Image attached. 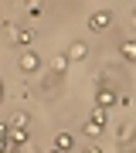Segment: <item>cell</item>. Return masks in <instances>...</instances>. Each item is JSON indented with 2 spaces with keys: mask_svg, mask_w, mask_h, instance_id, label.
<instances>
[{
  "mask_svg": "<svg viewBox=\"0 0 136 153\" xmlns=\"http://www.w3.org/2000/svg\"><path fill=\"white\" fill-rule=\"evenodd\" d=\"M109 24H112V14H109V10H99V14H92L88 27H92V31H99V27H109Z\"/></svg>",
  "mask_w": 136,
  "mask_h": 153,
  "instance_id": "cell-1",
  "label": "cell"
},
{
  "mask_svg": "<svg viewBox=\"0 0 136 153\" xmlns=\"http://www.w3.org/2000/svg\"><path fill=\"white\" fill-rule=\"evenodd\" d=\"M17 65H21V71H38V55H31V51H27V55H21V61H17Z\"/></svg>",
  "mask_w": 136,
  "mask_h": 153,
  "instance_id": "cell-2",
  "label": "cell"
},
{
  "mask_svg": "<svg viewBox=\"0 0 136 153\" xmlns=\"http://www.w3.org/2000/svg\"><path fill=\"white\" fill-rule=\"evenodd\" d=\"M10 38H14L17 44H31L34 34H31V31H21V27H10Z\"/></svg>",
  "mask_w": 136,
  "mask_h": 153,
  "instance_id": "cell-3",
  "label": "cell"
},
{
  "mask_svg": "<svg viewBox=\"0 0 136 153\" xmlns=\"http://www.w3.org/2000/svg\"><path fill=\"white\" fill-rule=\"evenodd\" d=\"M78 58H85V44H82V41H75L71 51H68V61H78Z\"/></svg>",
  "mask_w": 136,
  "mask_h": 153,
  "instance_id": "cell-4",
  "label": "cell"
},
{
  "mask_svg": "<svg viewBox=\"0 0 136 153\" xmlns=\"http://www.w3.org/2000/svg\"><path fill=\"white\" fill-rule=\"evenodd\" d=\"M54 143H58V150H61V153H65V150H71V143H75V140H71V136H68V133H61V136H58V140H54Z\"/></svg>",
  "mask_w": 136,
  "mask_h": 153,
  "instance_id": "cell-5",
  "label": "cell"
},
{
  "mask_svg": "<svg viewBox=\"0 0 136 153\" xmlns=\"http://www.w3.org/2000/svg\"><path fill=\"white\" fill-rule=\"evenodd\" d=\"M99 129H102V112H95V119L88 123V133H99Z\"/></svg>",
  "mask_w": 136,
  "mask_h": 153,
  "instance_id": "cell-6",
  "label": "cell"
},
{
  "mask_svg": "<svg viewBox=\"0 0 136 153\" xmlns=\"http://www.w3.org/2000/svg\"><path fill=\"white\" fill-rule=\"evenodd\" d=\"M51 65H54V71H65V68H68V58H65V55H58Z\"/></svg>",
  "mask_w": 136,
  "mask_h": 153,
  "instance_id": "cell-7",
  "label": "cell"
},
{
  "mask_svg": "<svg viewBox=\"0 0 136 153\" xmlns=\"http://www.w3.org/2000/svg\"><path fill=\"white\" fill-rule=\"evenodd\" d=\"M123 55H126V58H136V41H126V44H123Z\"/></svg>",
  "mask_w": 136,
  "mask_h": 153,
  "instance_id": "cell-8",
  "label": "cell"
},
{
  "mask_svg": "<svg viewBox=\"0 0 136 153\" xmlns=\"http://www.w3.org/2000/svg\"><path fill=\"white\" fill-rule=\"evenodd\" d=\"M0 99H4V85H0Z\"/></svg>",
  "mask_w": 136,
  "mask_h": 153,
  "instance_id": "cell-9",
  "label": "cell"
},
{
  "mask_svg": "<svg viewBox=\"0 0 136 153\" xmlns=\"http://www.w3.org/2000/svg\"><path fill=\"white\" fill-rule=\"evenodd\" d=\"M51 153H61V150H51Z\"/></svg>",
  "mask_w": 136,
  "mask_h": 153,
  "instance_id": "cell-10",
  "label": "cell"
}]
</instances>
